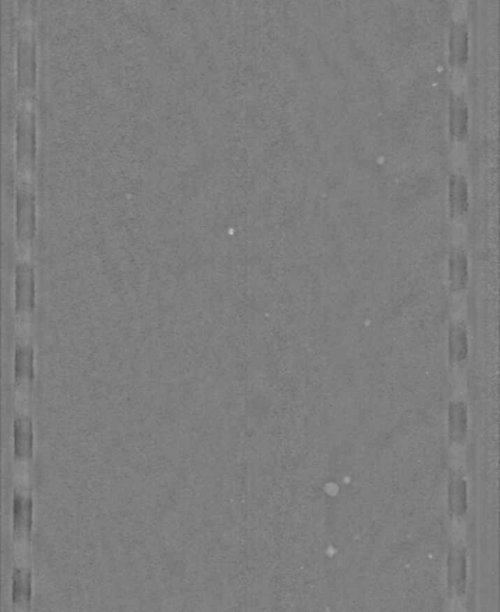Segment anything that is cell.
<instances>
[{"mask_svg":"<svg viewBox=\"0 0 500 612\" xmlns=\"http://www.w3.org/2000/svg\"><path fill=\"white\" fill-rule=\"evenodd\" d=\"M13 542L15 557H29L33 527V500L17 490L13 499Z\"/></svg>","mask_w":500,"mask_h":612,"instance_id":"1","label":"cell"},{"mask_svg":"<svg viewBox=\"0 0 500 612\" xmlns=\"http://www.w3.org/2000/svg\"><path fill=\"white\" fill-rule=\"evenodd\" d=\"M31 567L30 557L15 559L13 574V612L31 610Z\"/></svg>","mask_w":500,"mask_h":612,"instance_id":"2","label":"cell"},{"mask_svg":"<svg viewBox=\"0 0 500 612\" xmlns=\"http://www.w3.org/2000/svg\"><path fill=\"white\" fill-rule=\"evenodd\" d=\"M452 60L457 64H464L468 55V33L466 25L462 23L454 25L450 41Z\"/></svg>","mask_w":500,"mask_h":612,"instance_id":"3","label":"cell"},{"mask_svg":"<svg viewBox=\"0 0 500 612\" xmlns=\"http://www.w3.org/2000/svg\"><path fill=\"white\" fill-rule=\"evenodd\" d=\"M450 437L454 441H462L467 433V409L464 403H452L449 412Z\"/></svg>","mask_w":500,"mask_h":612,"instance_id":"4","label":"cell"},{"mask_svg":"<svg viewBox=\"0 0 500 612\" xmlns=\"http://www.w3.org/2000/svg\"><path fill=\"white\" fill-rule=\"evenodd\" d=\"M467 333L464 324H454L450 331V356L455 361H462L467 356Z\"/></svg>","mask_w":500,"mask_h":612,"instance_id":"5","label":"cell"},{"mask_svg":"<svg viewBox=\"0 0 500 612\" xmlns=\"http://www.w3.org/2000/svg\"><path fill=\"white\" fill-rule=\"evenodd\" d=\"M467 106L462 97H455L452 102V131L455 137L462 138L467 132Z\"/></svg>","mask_w":500,"mask_h":612,"instance_id":"6","label":"cell"},{"mask_svg":"<svg viewBox=\"0 0 500 612\" xmlns=\"http://www.w3.org/2000/svg\"><path fill=\"white\" fill-rule=\"evenodd\" d=\"M467 260L462 253H454L450 261V280L454 291H461L467 282Z\"/></svg>","mask_w":500,"mask_h":612,"instance_id":"7","label":"cell"},{"mask_svg":"<svg viewBox=\"0 0 500 612\" xmlns=\"http://www.w3.org/2000/svg\"><path fill=\"white\" fill-rule=\"evenodd\" d=\"M452 204L455 212L462 214L467 209V183L462 176H452Z\"/></svg>","mask_w":500,"mask_h":612,"instance_id":"8","label":"cell"},{"mask_svg":"<svg viewBox=\"0 0 500 612\" xmlns=\"http://www.w3.org/2000/svg\"><path fill=\"white\" fill-rule=\"evenodd\" d=\"M452 612H464V606L461 604V601H452Z\"/></svg>","mask_w":500,"mask_h":612,"instance_id":"9","label":"cell"}]
</instances>
